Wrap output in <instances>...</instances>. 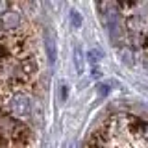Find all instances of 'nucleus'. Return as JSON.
I'll list each match as a JSON object with an SVG mask.
<instances>
[{"instance_id":"f257e3e1","label":"nucleus","mask_w":148,"mask_h":148,"mask_svg":"<svg viewBox=\"0 0 148 148\" xmlns=\"http://www.w3.org/2000/svg\"><path fill=\"white\" fill-rule=\"evenodd\" d=\"M0 111L8 113L9 117H13L18 122H24L32 117V111H34V106H32V98L28 92H21V91H11L6 95V98L2 102V108Z\"/></svg>"},{"instance_id":"f03ea898","label":"nucleus","mask_w":148,"mask_h":148,"mask_svg":"<svg viewBox=\"0 0 148 148\" xmlns=\"http://www.w3.org/2000/svg\"><path fill=\"white\" fill-rule=\"evenodd\" d=\"M45 45H46V52H48V61H50V65H54L56 63V39H54V34L46 32Z\"/></svg>"},{"instance_id":"7ed1b4c3","label":"nucleus","mask_w":148,"mask_h":148,"mask_svg":"<svg viewBox=\"0 0 148 148\" xmlns=\"http://www.w3.org/2000/svg\"><path fill=\"white\" fill-rule=\"evenodd\" d=\"M74 61H76L78 74H82V72H83V61H82V52H80V48H76V56H74Z\"/></svg>"},{"instance_id":"20e7f679","label":"nucleus","mask_w":148,"mask_h":148,"mask_svg":"<svg viewBox=\"0 0 148 148\" xmlns=\"http://www.w3.org/2000/svg\"><path fill=\"white\" fill-rule=\"evenodd\" d=\"M71 21H72V24L74 26H82V17H80V13H78V11H74V9H72V11H71Z\"/></svg>"},{"instance_id":"39448f33","label":"nucleus","mask_w":148,"mask_h":148,"mask_svg":"<svg viewBox=\"0 0 148 148\" xmlns=\"http://www.w3.org/2000/svg\"><path fill=\"white\" fill-rule=\"evenodd\" d=\"M0 148H2V143H0Z\"/></svg>"}]
</instances>
